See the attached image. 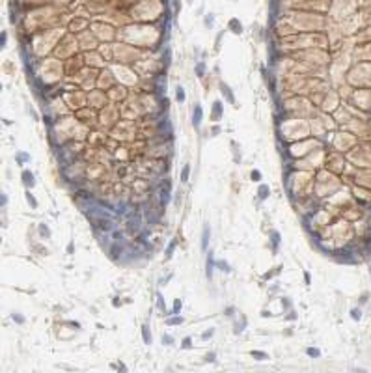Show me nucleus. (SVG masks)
<instances>
[{"label":"nucleus","instance_id":"obj_1","mask_svg":"<svg viewBox=\"0 0 371 373\" xmlns=\"http://www.w3.org/2000/svg\"><path fill=\"white\" fill-rule=\"evenodd\" d=\"M21 181H23V185L26 188H32L34 185H36V179H34V174L30 170H23V174H21Z\"/></svg>","mask_w":371,"mask_h":373},{"label":"nucleus","instance_id":"obj_2","mask_svg":"<svg viewBox=\"0 0 371 373\" xmlns=\"http://www.w3.org/2000/svg\"><path fill=\"white\" fill-rule=\"evenodd\" d=\"M209 237H211V228L207 226H203V230H201V250H207V244H209Z\"/></svg>","mask_w":371,"mask_h":373},{"label":"nucleus","instance_id":"obj_3","mask_svg":"<svg viewBox=\"0 0 371 373\" xmlns=\"http://www.w3.org/2000/svg\"><path fill=\"white\" fill-rule=\"evenodd\" d=\"M228 28L233 34H237V36H241V34H242V24H241V21H237V19H229Z\"/></svg>","mask_w":371,"mask_h":373},{"label":"nucleus","instance_id":"obj_4","mask_svg":"<svg viewBox=\"0 0 371 373\" xmlns=\"http://www.w3.org/2000/svg\"><path fill=\"white\" fill-rule=\"evenodd\" d=\"M224 114V108H222V103L220 101H215L213 103V112H211V118L215 119V121H218V118Z\"/></svg>","mask_w":371,"mask_h":373},{"label":"nucleus","instance_id":"obj_5","mask_svg":"<svg viewBox=\"0 0 371 373\" xmlns=\"http://www.w3.org/2000/svg\"><path fill=\"white\" fill-rule=\"evenodd\" d=\"M269 196H270V187H269V185H265V183H261L259 188H257V198H259V200L263 202V200H267Z\"/></svg>","mask_w":371,"mask_h":373},{"label":"nucleus","instance_id":"obj_6","mask_svg":"<svg viewBox=\"0 0 371 373\" xmlns=\"http://www.w3.org/2000/svg\"><path fill=\"white\" fill-rule=\"evenodd\" d=\"M220 91H224V95H226V99L231 103V104H235V99H233V93H231V90H229V86L228 84H220ZM237 107V104H235Z\"/></svg>","mask_w":371,"mask_h":373},{"label":"nucleus","instance_id":"obj_7","mask_svg":"<svg viewBox=\"0 0 371 373\" xmlns=\"http://www.w3.org/2000/svg\"><path fill=\"white\" fill-rule=\"evenodd\" d=\"M215 267L218 271H224V272H231V267H229L228 261H224V259H216L215 261Z\"/></svg>","mask_w":371,"mask_h":373},{"label":"nucleus","instance_id":"obj_8","mask_svg":"<svg viewBox=\"0 0 371 373\" xmlns=\"http://www.w3.org/2000/svg\"><path fill=\"white\" fill-rule=\"evenodd\" d=\"M269 235H270V243H272V250H274V252H276V250H278V243H280V233H278V231H276V230H270V233H269Z\"/></svg>","mask_w":371,"mask_h":373},{"label":"nucleus","instance_id":"obj_9","mask_svg":"<svg viewBox=\"0 0 371 373\" xmlns=\"http://www.w3.org/2000/svg\"><path fill=\"white\" fill-rule=\"evenodd\" d=\"M142 340H144V343H148V345L153 341V338H151V330H149V327H148V325H144V327H142Z\"/></svg>","mask_w":371,"mask_h":373},{"label":"nucleus","instance_id":"obj_10","mask_svg":"<svg viewBox=\"0 0 371 373\" xmlns=\"http://www.w3.org/2000/svg\"><path fill=\"white\" fill-rule=\"evenodd\" d=\"M200 121H201V107H194V116H192L194 127H200Z\"/></svg>","mask_w":371,"mask_h":373},{"label":"nucleus","instance_id":"obj_11","mask_svg":"<svg viewBox=\"0 0 371 373\" xmlns=\"http://www.w3.org/2000/svg\"><path fill=\"white\" fill-rule=\"evenodd\" d=\"M183 321H185V319L181 317V315H177V313H176V315H173V317H168V319H166L164 323H166L168 327H173V325H181V323H183Z\"/></svg>","mask_w":371,"mask_h":373},{"label":"nucleus","instance_id":"obj_12","mask_svg":"<svg viewBox=\"0 0 371 373\" xmlns=\"http://www.w3.org/2000/svg\"><path fill=\"white\" fill-rule=\"evenodd\" d=\"M24 198H26V202H28V203H30V207H32V209H37V200L34 198V194H32L30 191H28V188H26V192H24Z\"/></svg>","mask_w":371,"mask_h":373},{"label":"nucleus","instance_id":"obj_13","mask_svg":"<svg viewBox=\"0 0 371 373\" xmlns=\"http://www.w3.org/2000/svg\"><path fill=\"white\" fill-rule=\"evenodd\" d=\"M37 231H39V235L43 237V239H51V230H48L47 224H39V226H37Z\"/></svg>","mask_w":371,"mask_h":373},{"label":"nucleus","instance_id":"obj_14","mask_svg":"<svg viewBox=\"0 0 371 373\" xmlns=\"http://www.w3.org/2000/svg\"><path fill=\"white\" fill-rule=\"evenodd\" d=\"M157 310H159V312H162V315H164V312H166V304H164L162 293H157Z\"/></svg>","mask_w":371,"mask_h":373},{"label":"nucleus","instance_id":"obj_15","mask_svg":"<svg viewBox=\"0 0 371 373\" xmlns=\"http://www.w3.org/2000/svg\"><path fill=\"white\" fill-rule=\"evenodd\" d=\"M250 355H252V356H254V358H256V360H267V358H269V355H267V353H265V351H256V349H254V351H252V353H250Z\"/></svg>","mask_w":371,"mask_h":373},{"label":"nucleus","instance_id":"obj_16","mask_svg":"<svg viewBox=\"0 0 371 373\" xmlns=\"http://www.w3.org/2000/svg\"><path fill=\"white\" fill-rule=\"evenodd\" d=\"M176 99H177L179 103H185V99H187V95H185V90L181 88V86H177V90H176Z\"/></svg>","mask_w":371,"mask_h":373},{"label":"nucleus","instance_id":"obj_17","mask_svg":"<svg viewBox=\"0 0 371 373\" xmlns=\"http://www.w3.org/2000/svg\"><path fill=\"white\" fill-rule=\"evenodd\" d=\"M15 159H17V163H19V164H23V163H26V160H30V155H28V153H23V151H19V153L15 155Z\"/></svg>","mask_w":371,"mask_h":373},{"label":"nucleus","instance_id":"obj_18","mask_svg":"<svg viewBox=\"0 0 371 373\" xmlns=\"http://www.w3.org/2000/svg\"><path fill=\"white\" fill-rule=\"evenodd\" d=\"M176 244H177V239H172V243L168 244V248H166V257H172L173 248H176Z\"/></svg>","mask_w":371,"mask_h":373},{"label":"nucleus","instance_id":"obj_19","mask_svg":"<svg viewBox=\"0 0 371 373\" xmlns=\"http://www.w3.org/2000/svg\"><path fill=\"white\" fill-rule=\"evenodd\" d=\"M188 172H190V166L185 164V166H183V172H181V181H183V183L188 181Z\"/></svg>","mask_w":371,"mask_h":373},{"label":"nucleus","instance_id":"obj_20","mask_svg":"<svg viewBox=\"0 0 371 373\" xmlns=\"http://www.w3.org/2000/svg\"><path fill=\"white\" fill-rule=\"evenodd\" d=\"M306 355H308V356H315V358H317V356H321V351H319V349H315V347H308V349H306Z\"/></svg>","mask_w":371,"mask_h":373},{"label":"nucleus","instance_id":"obj_21","mask_svg":"<svg viewBox=\"0 0 371 373\" xmlns=\"http://www.w3.org/2000/svg\"><path fill=\"white\" fill-rule=\"evenodd\" d=\"M181 349H192V338H183V343H181Z\"/></svg>","mask_w":371,"mask_h":373},{"label":"nucleus","instance_id":"obj_22","mask_svg":"<svg viewBox=\"0 0 371 373\" xmlns=\"http://www.w3.org/2000/svg\"><path fill=\"white\" fill-rule=\"evenodd\" d=\"M250 179H252V181H261V172L254 168V170L250 172Z\"/></svg>","mask_w":371,"mask_h":373},{"label":"nucleus","instance_id":"obj_23","mask_svg":"<svg viewBox=\"0 0 371 373\" xmlns=\"http://www.w3.org/2000/svg\"><path fill=\"white\" fill-rule=\"evenodd\" d=\"M181 308H183V302H181V299H176L173 300V313H179Z\"/></svg>","mask_w":371,"mask_h":373},{"label":"nucleus","instance_id":"obj_24","mask_svg":"<svg viewBox=\"0 0 371 373\" xmlns=\"http://www.w3.org/2000/svg\"><path fill=\"white\" fill-rule=\"evenodd\" d=\"M162 343L164 345H173V338L170 334H162Z\"/></svg>","mask_w":371,"mask_h":373},{"label":"nucleus","instance_id":"obj_25","mask_svg":"<svg viewBox=\"0 0 371 373\" xmlns=\"http://www.w3.org/2000/svg\"><path fill=\"white\" fill-rule=\"evenodd\" d=\"M351 317H353L354 321H358V319L362 317V315H360V310H358V308H353V310H351Z\"/></svg>","mask_w":371,"mask_h":373},{"label":"nucleus","instance_id":"obj_26","mask_svg":"<svg viewBox=\"0 0 371 373\" xmlns=\"http://www.w3.org/2000/svg\"><path fill=\"white\" fill-rule=\"evenodd\" d=\"M203 360H205V362H216V355H215V353H205Z\"/></svg>","mask_w":371,"mask_h":373},{"label":"nucleus","instance_id":"obj_27","mask_svg":"<svg viewBox=\"0 0 371 373\" xmlns=\"http://www.w3.org/2000/svg\"><path fill=\"white\" fill-rule=\"evenodd\" d=\"M11 319L15 321V323H19V325H23V323H24V317H23V315H19V313H11Z\"/></svg>","mask_w":371,"mask_h":373},{"label":"nucleus","instance_id":"obj_28","mask_svg":"<svg viewBox=\"0 0 371 373\" xmlns=\"http://www.w3.org/2000/svg\"><path fill=\"white\" fill-rule=\"evenodd\" d=\"M65 252H67V256H73V254H75V243H73V241H71V243H69V244H67V248H65Z\"/></svg>","mask_w":371,"mask_h":373},{"label":"nucleus","instance_id":"obj_29","mask_svg":"<svg viewBox=\"0 0 371 373\" xmlns=\"http://www.w3.org/2000/svg\"><path fill=\"white\" fill-rule=\"evenodd\" d=\"M203 69H205L203 64H198V65H196V75H198V77H203Z\"/></svg>","mask_w":371,"mask_h":373},{"label":"nucleus","instance_id":"obj_30","mask_svg":"<svg viewBox=\"0 0 371 373\" xmlns=\"http://www.w3.org/2000/svg\"><path fill=\"white\" fill-rule=\"evenodd\" d=\"M213 334H215V330H213V328H211V330H207V332L201 334V340H209V338H211Z\"/></svg>","mask_w":371,"mask_h":373},{"label":"nucleus","instance_id":"obj_31","mask_svg":"<svg viewBox=\"0 0 371 373\" xmlns=\"http://www.w3.org/2000/svg\"><path fill=\"white\" fill-rule=\"evenodd\" d=\"M112 306H114V308H120V306H121V300L118 299V297H114V300H112Z\"/></svg>","mask_w":371,"mask_h":373},{"label":"nucleus","instance_id":"obj_32","mask_svg":"<svg viewBox=\"0 0 371 373\" xmlns=\"http://www.w3.org/2000/svg\"><path fill=\"white\" fill-rule=\"evenodd\" d=\"M173 10H176V13H179V10H181V2H179V0L173 2Z\"/></svg>","mask_w":371,"mask_h":373},{"label":"nucleus","instance_id":"obj_33","mask_svg":"<svg viewBox=\"0 0 371 373\" xmlns=\"http://www.w3.org/2000/svg\"><path fill=\"white\" fill-rule=\"evenodd\" d=\"M297 315H295V312H289V315H285V319H289V321H293Z\"/></svg>","mask_w":371,"mask_h":373},{"label":"nucleus","instance_id":"obj_34","mask_svg":"<svg viewBox=\"0 0 371 373\" xmlns=\"http://www.w3.org/2000/svg\"><path fill=\"white\" fill-rule=\"evenodd\" d=\"M284 306H285V308H291V302L287 300V297H284Z\"/></svg>","mask_w":371,"mask_h":373},{"label":"nucleus","instance_id":"obj_35","mask_svg":"<svg viewBox=\"0 0 371 373\" xmlns=\"http://www.w3.org/2000/svg\"><path fill=\"white\" fill-rule=\"evenodd\" d=\"M304 280H306V284H310V274L304 272Z\"/></svg>","mask_w":371,"mask_h":373}]
</instances>
